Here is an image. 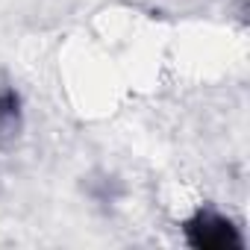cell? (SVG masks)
<instances>
[{
	"label": "cell",
	"mask_w": 250,
	"mask_h": 250,
	"mask_svg": "<svg viewBox=\"0 0 250 250\" xmlns=\"http://www.w3.org/2000/svg\"><path fill=\"white\" fill-rule=\"evenodd\" d=\"M183 238L194 250H241L244 247L238 227L215 209H197L191 218H186Z\"/></svg>",
	"instance_id": "1"
},
{
	"label": "cell",
	"mask_w": 250,
	"mask_h": 250,
	"mask_svg": "<svg viewBox=\"0 0 250 250\" xmlns=\"http://www.w3.org/2000/svg\"><path fill=\"white\" fill-rule=\"evenodd\" d=\"M24 127V97L15 85H0V139H15Z\"/></svg>",
	"instance_id": "2"
}]
</instances>
